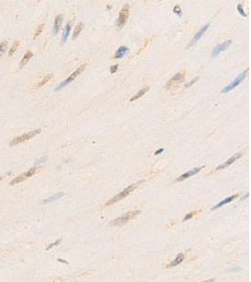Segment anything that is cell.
I'll return each mask as SVG.
<instances>
[{
    "mask_svg": "<svg viewBox=\"0 0 251 282\" xmlns=\"http://www.w3.org/2000/svg\"><path fill=\"white\" fill-rule=\"evenodd\" d=\"M142 183H144V180H141V181H139V182H137V183H133V184H131V185H129L128 187H126L123 191H121L120 193H119L118 195H116L115 197H113L111 200H109L105 204V207H107V206H110V205H112V204H114V203H116V202H118V201H120V200H123V198H125L129 194H131L132 192L136 189L138 185H140Z\"/></svg>",
    "mask_w": 251,
    "mask_h": 282,
    "instance_id": "cell-1",
    "label": "cell"
},
{
    "mask_svg": "<svg viewBox=\"0 0 251 282\" xmlns=\"http://www.w3.org/2000/svg\"><path fill=\"white\" fill-rule=\"evenodd\" d=\"M140 214V211L139 210H136V211H132V212H128L125 214L121 215L118 218H116L115 220H113L111 222V225L113 226H122V225H125L126 223H128L130 220L134 219V217H137L138 214Z\"/></svg>",
    "mask_w": 251,
    "mask_h": 282,
    "instance_id": "cell-2",
    "label": "cell"
},
{
    "mask_svg": "<svg viewBox=\"0 0 251 282\" xmlns=\"http://www.w3.org/2000/svg\"><path fill=\"white\" fill-rule=\"evenodd\" d=\"M41 132H42L41 129H37V130H34V131L28 132V133H27V134H22V136H20V137H15V138L12 139V140L10 141V145L11 147H13V146H15V145H18V144H20V143L25 142V141H27V140L31 139L32 137H34L35 136H37V134H39Z\"/></svg>",
    "mask_w": 251,
    "mask_h": 282,
    "instance_id": "cell-3",
    "label": "cell"
},
{
    "mask_svg": "<svg viewBox=\"0 0 251 282\" xmlns=\"http://www.w3.org/2000/svg\"><path fill=\"white\" fill-rule=\"evenodd\" d=\"M247 73H248V69H247L246 70H244V72H242L239 75L237 76V77L230 83L229 85H228L227 87H225L223 89H222V93H228V92H229V91H231L232 89H234L236 87H238L240 84H241V82L246 78V76L247 75Z\"/></svg>",
    "mask_w": 251,
    "mask_h": 282,
    "instance_id": "cell-4",
    "label": "cell"
},
{
    "mask_svg": "<svg viewBox=\"0 0 251 282\" xmlns=\"http://www.w3.org/2000/svg\"><path fill=\"white\" fill-rule=\"evenodd\" d=\"M86 66H87L86 64H83V65H81L80 67H78V69H76V70H74V72L72 74H71L67 79H65V80H64L62 83H60V84L56 88V91H59V89L63 88L64 87H66L68 84H70L71 82H73V81H74L76 77H77V76H78V75H79V74L83 72V70H85Z\"/></svg>",
    "mask_w": 251,
    "mask_h": 282,
    "instance_id": "cell-5",
    "label": "cell"
},
{
    "mask_svg": "<svg viewBox=\"0 0 251 282\" xmlns=\"http://www.w3.org/2000/svg\"><path fill=\"white\" fill-rule=\"evenodd\" d=\"M129 13H130V5L126 4L120 11L119 18H118V21H117V24L120 28H121L126 24L127 19H128V17H129Z\"/></svg>",
    "mask_w": 251,
    "mask_h": 282,
    "instance_id": "cell-6",
    "label": "cell"
},
{
    "mask_svg": "<svg viewBox=\"0 0 251 282\" xmlns=\"http://www.w3.org/2000/svg\"><path fill=\"white\" fill-rule=\"evenodd\" d=\"M185 72L184 70H183V72H181V73H178L176 75H174L173 77L167 82V84L166 85V89H169V88H173V87H176V86H178L180 83H182L183 81V79H184V77H185Z\"/></svg>",
    "mask_w": 251,
    "mask_h": 282,
    "instance_id": "cell-7",
    "label": "cell"
},
{
    "mask_svg": "<svg viewBox=\"0 0 251 282\" xmlns=\"http://www.w3.org/2000/svg\"><path fill=\"white\" fill-rule=\"evenodd\" d=\"M231 43H232V41L229 40V41L225 42H223L221 44H218V45H216L215 47V49L213 50V52H212V56H217L220 53L224 52V51H226L230 46Z\"/></svg>",
    "mask_w": 251,
    "mask_h": 282,
    "instance_id": "cell-8",
    "label": "cell"
},
{
    "mask_svg": "<svg viewBox=\"0 0 251 282\" xmlns=\"http://www.w3.org/2000/svg\"><path fill=\"white\" fill-rule=\"evenodd\" d=\"M243 151H240V152H237L236 154H234L233 156H231L229 159H228L226 162H224L222 165H219L217 166V168H215V170H220V169H223V168H227V166H229V165H230L231 164H233L236 160H238L239 158H241L242 156H243Z\"/></svg>",
    "mask_w": 251,
    "mask_h": 282,
    "instance_id": "cell-9",
    "label": "cell"
},
{
    "mask_svg": "<svg viewBox=\"0 0 251 282\" xmlns=\"http://www.w3.org/2000/svg\"><path fill=\"white\" fill-rule=\"evenodd\" d=\"M210 25H211L210 24H205L204 27H202L201 28V30H199V31L198 32V33H197V34L195 35V37L193 38V40H192V41H191V42H189V44H188V45H187V48H189L190 46H193V45H194V44H195V43H196L197 42H198L199 40L201 39V37L203 36V34H204L205 32H206V31H207V30L209 29Z\"/></svg>",
    "mask_w": 251,
    "mask_h": 282,
    "instance_id": "cell-10",
    "label": "cell"
},
{
    "mask_svg": "<svg viewBox=\"0 0 251 282\" xmlns=\"http://www.w3.org/2000/svg\"><path fill=\"white\" fill-rule=\"evenodd\" d=\"M202 168H203V166H199V168H193V169L187 171L186 173H184V174L181 175L180 177H178V178L176 179V182H182V181H183V180H186V179H188V178H190V177H192V176H194V175L198 174V173L201 171Z\"/></svg>",
    "mask_w": 251,
    "mask_h": 282,
    "instance_id": "cell-11",
    "label": "cell"
},
{
    "mask_svg": "<svg viewBox=\"0 0 251 282\" xmlns=\"http://www.w3.org/2000/svg\"><path fill=\"white\" fill-rule=\"evenodd\" d=\"M238 197H239V195L236 194V195H232V196H230V197H226V198H225V200H221L219 203H217L215 207L212 208V211H214V210H217V209L221 208L222 206H224V205H226V204H228V203L231 202L232 200H236V198H237Z\"/></svg>",
    "mask_w": 251,
    "mask_h": 282,
    "instance_id": "cell-12",
    "label": "cell"
},
{
    "mask_svg": "<svg viewBox=\"0 0 251 282\" xmlns=\"http://www.w3.org/2000/svg\"><path fill=\"white\" fill-rule=\"evenodd\" d=\"M183 260H184V255L183 254V253H180V254H178V256L177 257L173 260L170 263H169L167 264L166 267V268H171V267H176L177 265H179L180 263H182V262L183 261Z\"/></svg>",
    "mask_w": 251,
    "mask_h": 282,
    "instance_id": "cell-13",
    "label": "cell"
},
{
    "mask_svg": "<svg viewBox=\"0 0 251 282\" xmlns=\"http://www.w3.org/2000/svg\"><path fill=\"white\" fill-rule=\"evenodd\" d=\"M128 53H129V48L126 47V46H120L117 50L116 54L114 55L113 59H121V57L125 56Z\"/></svg>",
    "mask_w": 251,
    "mask_h": 282,
    "instance_id": "cell-14",
    "label": "cell"
},
{
    "mask_svg": "<svg viewBox=\"0 0 251 282\" xmlns=\"http://www.w3.org/2000/svg\"><path fill=\"white\" fill-rule=\"evenodd\" d=\"M62 19H63V16L61 14L57 15L55 19V23H54V27H53V33L56 35L59 33V31L60 29V27H61V24H62Z\"/></svg>",
    "mask_w": 251,
    "mask_h": 282,
    "instance_id": "cell-15",
    "label": "cell"
},
{
    "mask_svg": "<svg viewBox=\"0 0 251 282\" xmlns=\"http://www.w3.org/2000/svg\"><path fill=\"white\" fill-rule=\"evenodd\" d=\"M72 24H73V21H71L67 24L66 27H65V30H64V33H63V36H62V42H66L68 38H69V35H70V32H71V28H72Z\"/></svg>",
    "mask_w": 251,
    "mask_h": 282,
    "instance_id": "cell-16",
    "label": "cell"
},
{
    "mask_svg": "<svg viewBox=\"0 0 251 282\" xmlns=\"http://www.w3.org/2000/svg\"><path fill=\"white\" fill-rule=\"evenodd\" d=\"M150 89V87L149 86H147V87H144L143 88H141L140 91L134 96L133 98H131L130 99V102H134V101H136V100H137V99H139V98H141L142 96L144 95V94H146V92L149 91Z\"/></svg>",
    "mask_w": 251,
    "mask_h": 282,
    "instance_id": "cell-17",
    "label": "cell"
},
{
    "mask_svg": "<svg viewBox=\"0 0 251 282\" xmlns=\"http://www.w3.org/2000/svg\"><path fill=\"white\" fill-rule=\"evenodd\" d=\"M32 56H33V53L30 52V51H27V52L25 54V56H23L22 60L20 61V65H19V67H20V68L24 67L25 64H27V63L30 60V59H31Z\"/></svg>",
    "mask_w": 251,
    "mask_h": 282,
    "instance_id": "cell-18",
    "label": "cell"
},
{
    "mask_svg": "<svg viewBox=\"0 0 251 282\" xmlns=\"http://www.w3.org/2000/svg\"><path fill=\"white\" fill-rule=\"evenodd\" d=\"M63 195H64L63 193H57V194H56V195H54L52 197L46 198V200H44L42 204H47V203H50V202H54V201H56L57 200H59L61 197H63Z\"/></svg>",
    "mask_w": 251,
    "mask_h": 282,
    "instance_id": "cell-19",
    "label": "cell"
},
{
    "mask_svg": "<svg viewBox=\"0 0 251 282\" xmlns=\"http://www.w3.org/2000/svg\"><path fill=\"white\" fill-rule=\"evenodd\" d=\"M83 29V23H79L77 24V27H75L74 31V35H73V40H75L77 37L79 36V34L81 33V31Z\"/></svg>",
    "mask_w": 251,
    "mask_h": 282,
    "instance_id": "cell-20",
    "label": "cell"
},
{
    "mask_svg": "<svg viewBox=\"0 0 251 282\" xmlns=\"http://www.w3.org/2000/svg\"><path fill=\"white\" fill-rule=\"evenodd\" d=\"M25 180H27V178H25V174H22V175H19L18 177L14 178L13 180H12V181H11V182L10 183V185H14V184H17V183H22V182H24Z\"/></svg>",
    "mask_w": 251,
    "mask_h": 282,
    "instance_id": "cell-21",
    "label": "cell"
},
{
    "mask_svg": "<svg viewBox=\"0 0 251 282\" xmlns=\"http://www.w3.org/2000/svg\"><path fill=\"white\" fill-rule=\"evenodd\" d=\"M52 77H53V74H48V75H46L45 77H43L42 80L36 86V88H42V87H43L44 85L46 84L47 82H49L51 79H52Z\"/></svg>",
    "mask_w": 251,
    "mask_h": 282,
    "instance_id": "cell-22",
    "label": "cell"
},
{
    "mask_svg": "<svg viewBox=\"0 0 251 282\" xmlns=\"http://www.w3.org/2000/svg\"><path fill=\"white\" fill-rule=\"evenodd\" d=\"M19 46H20V42L19 41H15V42L12 44V46H11V48L10 49V51H9V56H11L12 55H13L16 51H17V49L19 48Z\"/></svg>",
    "mask_w": 251,
    "mask_h": 282,
    "instance_id": "cell-23",
    "label": "cell"
},
{
    "mask_svg": "<svg viewBox=\"0 0 251 282\" xmlns=\"http://www.w3.org/2000/svg\"><path fill=\"white\" fill-rule=\"evenodd\" d=\"M7 47H8V42H3L0 43V57H1L3 56V54L6 52Z\"/></svg>",
    "mask_w": 251,
    "mask_h": 282,
    "instance_id": "cell-24",
    "label": "cell"
},
{
    "mask_svg": "<svg viewBox=\"0 0 251 282\" xmlns=\"http://www.w3.org/2000/svg\"><path fill=\"white\" fill-rule=\"evenodd\" d=\"M36 171H37V168H30L28 171H27V172H25L24 174H25V178H29V177H31V176H33L35 173H36Z\"/></svg>",
    "mask_w": 251,
    "mask_h": 282,
    "instance_id": "cell-25",
    "label": "cell"
},
{
    "mask_svg": "<svg viewBox=\"0 0 251 282\" xmlns=\"http://www.w3.org/2000/svg\"><path fill=\"white\" fill-rule=\"evenodd\" d=\"M198 213H201V211H195V212H191V213H189V214H187L185 215V217L183 218V222H185V221H187V220H189V219H191L193 216H194L196 214H198Z\"/></svg>",
    "mask_w": 251,
    "mask_h": 282,
    "instance_id": "cell-26",
    "label": "cell"
},
{
    "mask_svg": "<svg viewBox=\"0 0 251 282\" xmlns=\"http://www.w3.org/2000/svg\"><path fill=\"white\" fill-rule=\"evenodd\" d=\"M43 27H44V24H42L40 25V27H38V29H37V31H36V33H35V35H34V37H33V39H34V40H35V39H37V37L42 33V29H43Z\"/></svg>",
    "mask_w": 251,
    "mask_h": 282,
    "instance_id": "cell-27",
    "label": "cell"
},
{
    "mask_svg": "<svg viewBox=\"0 0 251 282\" xmlns=\"http://www.w3.org/2000/svg\"><path fill=\"white\" fill-rule=\"evenodd\" d=\"M60 243H61V240L59 239V240H56V241L55 243H50V245H49V246H48L46 247V250H50V249L52 248V247H54V246H59Z\"/></svg>",
    "mask_w": 251,
    "mask_h": 282,
    "instance_id": "cell-28",
    "label": "cell"
},
{
    "mask_svg": "<svg viewBox=\"0 0 251 282\" xmlns=\"http://www.w3.org/2000/svg\"><path fill=\"white\" fill-rule=\"evenodd\" d=\"M237 10H238V11H239V13H240L241 15L247 16V13L244 12V9H243V6H242L241 4H239V5L237 6Z\"/></svg>",
    "mask_w": 251,
    "mask_h": 282,
    "instance_id": "cell-29",
    "label": "cell"
},
{
    "mask_svg": "<svg viewBox=\"0 0 251 282\" xmlns=\"http://www.w3.org/2000/svg\"><path fill=\"white\" fill-rule=\"evenodd\" d=\"M173 11H174L175 13H177L178 15H180V16L182 15V10H181V8L179 7V6H176V7H174V9H173Z\"/></svg>",
    "mask_w": 251,
    "mask_h": 282,
    "instance_id": "cell-30",
    "label": "cell"
},
{
    "mask_svg": "<svg viewBox=\"0 0 251 282\" xmlns=\"http://www.w3.org/2000/svg\"><path fill=\"white\" fill-rule=\"evenodd\" d=\"M118 68H119L118 64H116V65H112V66L110 67V72H111V73H115L116 72H117Z\"/></svg>",
    "mask_w": 251,
    "mask_h": 282,
    "instance_id": "cell-31",
    "label": "cell"
},
{
    "mask_svg": "<svg viewBox=\"0 0 251 282\" xmlns=\"http://www.w3.org/2000/svg\"><path fill=\"white\" fill-rule=\"evenodd\" d=\"M198 77H195V78H194V79H193L192 81H190V82H188V83H187V84H185V86H184V87H185V88H189L190 86H192L193 84H194V83H195V82H197V80H198Z\"/></svg>",
    "mask_w": 251,
    "mask_h": 282,
    "instance_id": "cell-32",
    "label": "cell"
},
{
    "mask_svg": "<svg viewBox=\"0 0 251 282\" xmlns=\"http://www.w3.org/2000/svg\"><path fill=\"white\" fill-rule=\"evenodd\" d=\"M46 159H47V157H46V156H43V157H42V158H41L40 160H37V163H36V164L38 165V164H41V163L45 162V161H46Z\"/></svg>",
    "mask_w": 251,
    "mask_h": 282,
    "instance_id": "cell-33",
    "label": "cell"
},
{
    "mask_svg": "<svg viewBox=\"0 0 251 282\" xmlns=\"http://www.w3.org/2000/svg\"><path fill=\"white\" fill-rule=\"evenodd\" d=\"M162 152H164V149H158V150L155 151V153H154V154L158 155V154H160V153H162Z\"/></svg>",
    "mask_w": 251,
    "mask_h": 282,
    "instance_id": "cell-34",
    "label": "cell"
},
{
    "mask_svg": "<svg viewBox=\"0 0 251 282\" xmlns=\"http://www.w3.org/2000/svg\"><path fill=\"white\" fill-rule=\"evenodd\" d=\"M57 261H59V262H63V263H66V264H69V262H68V261L64 260H62V259H57Z\"/></svg>",
    "mask_w": 251,
    "mask_h": 282,
    "instance_id": "cell-35",
    "label": "cell"
},
{
    "mask_svg": "<svg viewBox=\"0 0 251 282\" xmlns=\"http://www.w3.org/2000/svg\"><path fill=\"white\" fill-rule=\"evenodd\" d=\"M201 282H214V279H208V280H205V281H201Z\"/></svg>",
    "mask_w": 251,
    "mask_h": 282,
    "instance_id": "cell-36",
    "label": "cell"
}]
</instances>
